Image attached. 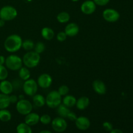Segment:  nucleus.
Returning a JSON list of instances; mask_svg holds the SVG:
<instances>
[{
	"instance_id": "obj_1",
	"label": "nucleus",
	"mask_w": 133,
	"mask_h": 133,
	"mask_svg": "<svg viewBox=\"0 0 133 133\" xmlns=\"http://www.w3.org/2000/svg\"><path fill=\"white\" fill-rule=\"evenodd\" d=\"M22 37L16 34L9 35L4 42V48L5 50L9 53H16L22 48Z\"/></svg>"
},
{
	"instance_id": "obj_2",
	"label": "nucleus",
	"mask_w": 133,
	"mask_h": 133,
	"mask_svg": "<svg viewBox=\"0 0 133 133\" xmlns=\"http://www.w3.org/2000/svg\"><path fill=\"white\" fill-rule=\"evenodd\" d=\"M40 55L35 51H27L22 58L23 64L28 68H33L36 67L40 62Z\"/></svg>"
},
{
	"instance_id": "obj_3",
	"label": "nucleus",
	"mask_w": 133,
	"mask_h": 133,
	"mask_svg": "<svg viewBox=\"0 0 133 133\" xmlns=\"http://www.w3.org/2000/svg\"><path fill=\"white\" fill-rule=\"evenodd\" d=\"M5 66L12 71H18L23 66L22 58L16 55H10L5 60Z\"/></svg>"
},
{
	"instance_id": "obj_4",
	"label": "nucleus",
	"mask_w": 133,
	"mask_h": 133,
	"mask_svg": "<svg viewBox=\"0 0 133 133\" xmlns=\"http://www.w3.org/2000/svg\"><path fill=\"white\" fill-rule=\"evenodd\" d=\"M62 103V96L56 90L49 92L45 97V104L51 109H57Z\"/></svg>"
},
{
	"instance_id": "obj_5",
	"label": "nucleus",
	"mask_w": 133,
	"mask_h": 133,
	"mask_svg": "<svg viewBox=\"0 0 133 133\" xmlns=\"http://www.w3.org/2000/svg\"><path fill=\"white\" fill-rule=\"evenodd\" d=\"M17 16L18 11L12 6L6 5L0 9V18L5 22L13 20L16 18Z\"/></svg>"
},
{
	"instance_id": "obj_6",
	"label": "nucleus",
	"mask_w": 133,
	"mask_h": 133,
	"mask_svg": "<svg viewBox=\"0 0 133 133\" xmlns=\"http://www.w3.org/2000/svg\"><path fill=\"white\" fill-rule=\"evenodd\" d=\"M16 104V110L21 115L25 116L32 112L33 105L29 100L23 99L19 100Z\"/></svg>"
},
{
	"instance_id": "obj_7",
	"label": "nucleus",
	"mask_w": 133,
	"mask_h": 133,
	"mask_svg": "<svg viewBox=\"0 0 133 133\" xmlns=\"http://www.w3.org/2000/svg\"><path fill=\"white\" fill-rule=\"evenodd\" d=\"M23 90L24 93L28 96H33L36 94L38 91V85L37 82L32 79H29L25 81L23 84Z\"/></svg>"
},
{
	"instance_id": "obj_8",
	"label": "nucleus",
	"mask_w": 133,
	"mask_h": 133,
	"mask_svg": "<svg viewBox=\"0 0 133 133\" xmlns=\"http://www.w3.org/2000/svg\"><path fill=\"white\" fill-rule=\"evenodd\" d=\"M51 127L55 131L57 132H63L67 129L68 124L65 118L57 117L51 121Z\"/></svg>"
},
{
	"instance_id": "obj_9",
	"label": "nucleus",
	"mask_w": 133,
	"mask_h": 133,
	"mask_svg": "<svg viewBox=\"0 0 133 133\" xmlns=\"http://www.w3.org/2000/svg\"><path fill=\"white\" fill-rule=\"evenodd\" d=\"M120 14L116 10L113 9H107L103 12V18L106 22L114 23L119 19Z\"/></svg>"
},
{
	"instance_id": "obj_10",
	"label": "nucleus",
	"mask_w": 133,
	"mask_h": 133,
	"mask_svg": "<svg viewBox=\"0 0 133 133\" xmlns=\"http://www.w3.org/2000/svg\"><path fill=\"white\" fill-rule=\"evenodd\" d=\"M96 6L97 5L92 0H87L82 3L81 10L86 15H90L96 11Z\"/></svg>"
},
{
	"instance_id": "obj_11",
	"label": "nucleus",
	"mask_w": 133,
	"mask_h": 133,
	"mask_svg": "<svg viewBox=\"0 0 133 133\" xmlns=\"http://www.w3.org/2000/svg\"><path fill=\"white\" fill-rule=\"evenodd\" d=\"M53 82L51 76L48 74H42L38 77L37 84L42 88H48Z\"/></svg>"
},
{
	"instance_id": "obj_12",
	"label": "nucleus",
	"mask_w": 133,
	"mask_h": 133,
	"mask_svg": "<svg viewBox=\"0 0 133 133\" xmlns=\"http://www.w3.org/2000/svg\"><path fill=\"white\" fill-rule=\"evenodd\" d=\"M75 125L81 131H86L90 126V121L86 116H79L75 121Z\"/></svg>"
},
{
	"instance_id": "obj_13",
	"label": "nucleus",
	"mask_w": 133,
	"mask_h": 133,
	"mask_svg": "<svg viewBox=\"0 0 133 133\" xmlns=\"http://www.w3.org/2000/svg\"><path fill=\"white\" fill-rule=\"evenodd\" d=\"M92 88L94 92L99 95H104L107 92V87L105 83L99 79H96L93 82Z\"/></svg>"
},
{
	"instance_id": "obj_14",
	"label": "nucleus",
	"mask_w": 133,
	"mask_h": 133,
	"mask_svg": "<svg viewBox=\"0 0 133 133\" xmlns=\"http://www.w3.org/2000/svg\"><path fill=\"white\" fill-rule=\"evenodd\" d=\"M64 32L67 36L74 37L77 35L79 32V27L77 23H70L65 27Z\"/></svg>"
},
{
	"instance_id": "obj_15",
	"label": "nucleus",
	"mask_w": 133,
	"mask_h": 133,
	"mask_svg": "<svg viewBox=\"0 0 133 133\" xmlns=\"http://www.w3.org/2000/svg\"><path fill=\"white\" fill-rule=\"evenodd\" d=\"M14 90V87L11 82L7 80L1 81L0 82V92L1 93L6 95L11 94Z\"/></svg>"
},
{
	"instance_id": "obj_16",
	"label": "nucleus",
	"mask_w": 133,
	"mask_h": 133,
	"mask_svg": "<svg viewBox=\"0 0 133 133\" xmlns=\"http://www.w3.org/2000/svg\"><path fill=\"white\" fill-rule=\"evenodd\" d=\"M40 122V116L35 112H30L25 115V123L29 126H33L37 124Z\"/></svg>"
},
{
	"instance_id": "obj_17",
	"label": "nucleus",
	"mask_w": 133,
	"mask_h": 133,
	"mask_svg": "<svg viewBox=\"0 0 133 133\" xmlns=\"http://www.w3.org/2000/svg\"><path fill=\"white\" fill-rule=\"evenodd\" d=\"M90 105V99L87 96H82L77 99L75 106L78 110H85Z\"/></svg>"
},
{
	"instance_id": "obj_18",
	"label": "nucleus",
	"mask_w": 133,
	"mask_h": 133,
	"mask_svg": "<svg viewBox=\"0 0 133 133\" xmlns=\"http://www.w3.org/2000/svg\"><path fill=\"white\" fill-rule=\"evenodd\" d=\"M32 103L37 108L42 107L45 105V98L42 95L36 94L32 96Z\"/></svg>"
},
{
	"instance_id": "obj_19",
	"label": "nucleus",
	"mask_w": 133,
	"mask_h": 133,
	"mask_svg": "<svg viewBox=\"0 0 133 133\" xmlns=\"http://www.w3.org/2000/svg\"><path fill=\"white\" fill-rule=\"evenodd\" d=\"M41 35L45 40H51L54 38L55 32L50 27H45L41 30Z\"/></svg>"
},
{
	"instance_id": "obj_20",
	"label": "nucleus",
	"mask_w": 133,
	"mask_h": 133,
	"mask_svg": "<svg viewBox=\"0 0 133 133\" xmlns=\"http://www.w3.org/2000/svg\"><path fill=\"white\" fill-rule=\"evenodd\" d=\"M62 101L63 105H64L65 106L68 108H71L75 106V104H76L77 99L74 96L66 95V96H64V97Z\"/></svg>"
},
{
	"instance_id": "obj_21",
	"label": "nucleus",
	"mask_w": 133,
	"mask_h": 133,
	"mask_svg": "<svg viewBox=\"0 0 133 133\" xmlns=\"http://www.w3.org/2000/svg\"><path fill=\"white\" fill-rule=\"evenodd\" d=\"M10 105L9 95L0 93V110L7 109Z\"/></svg>"
},
{
	"instance_id": "obj_22",
	"label": "nucleus",
	"mask_w": 133,
	"mask_h": 133,
	"mask_svg": "<svg viewBox=\"0 0 133 133\" xmlns=\"http://www.w3.org/2000/svg\"><path fill=\"white\" fill-rule=\"evenodd\" d=\"M18 75H19V78L23 81H27L30 79L31 77V72L28 68L23 67L22 66L19 70H18Z\"/></svg>"
},
{
	"instance_id": "obj_23",
	"label": "nucleus",
	"mask_w": 133,
	"mask_h": 133,
	"mask_svg": "<svg viewBox=\"0 0 133 133\" xmlns=\"http://www.w3.org/2000/svg\"><path fill=\"white\" fill-rule=\"evenodd\" d=\"M17 133H32L31 126L27 125V123H21L18 125L16 127Z\"/></svg>"
},
{
	"instance_id": "obj_24",
	"label": "nucleus",
	"mask_w": 133,
	"mask_h": 133,
	"mask_svg": "<svg viewBox=\"0 0 133 133\" xmlns=\"http://www.w3.org/2000/svg\"><path fill=\"white\" fill-rule=\"evenodd\" d=\"M57 109V113H58V114L59 115V116L62 117V118H66L68 113L71 111V110H70V108L67 107L65 106L64 105H63V104L62 103H61Z\"/></svg>"
},
{
	"instance_id": "obj_25",
	"label": "nucleus",
	"mask_w": 133,
	"mask_h": 133,
	"mask_svg": "<svg viewBox=\"0 0 133 133\" xmlns=\"http://www.w3.org/2000/svg\"><path fill=\"white\" fill-rule=\"evenodd\" d=\"M12 114L6 109L0 110V121L3 122H8L11 119Z\"/></svg>"
},
{
	"instance_id": "obj_26",
	"label": "nucleus",
	"mask_w": 133,
	"mask_h": 133,
	"mask_svg": "<svg viewBox=\"0 0 133 133\" xmlns=\"http://www.w3.org/2000/svg\"><path fill=\"white\" fill-rule=\"evenodd\" d=\"M57 19L59 23H66L70 19V15L67 12H61L57 16Z\"/></svg>"
},
{
	"instance_id": "obj_27",
	"label": "nucleus",
	"mask_w": 133,
	"mask_h": 133,
	"mask_svg": "<svg viewBox=\"0 0 133 133\" xmlns=\"http://www.w3.org/2000/svg\"><path fill=\"white\" fill-rule=\"evenodd\" d=\"M34 47H35V43L32 40L27 39L25 41L22 42V48H23L25 50L27 51H29L33 49Z\"/></svg>"
},
{
	"instance_id": "obj_28",
	"label": "nucleus",
	"mask_w": 133,
	"mask_h": 133,
	"mask_svg": "<svg viewBox=\"0 0 133 133\" xmlns=\"http://www.w3.org/2000/svg\"><path fill=\"white\" fill-rule=\"evenodd\" d=\"M45 45L42 42H38L36 43V44H35V47H34V51H35L36 53L40 54V53H42L43 52L45 51Z\"/></svg>"
},
{
	"instance_id": "obj_29",
	"label": "nucleus",
	"mask_w": 133,
	"mask_h": 133,
	"mask_svg": "<svg viewBox=\"0 0 133 133\" xmlns=\"http://www.w3.org/2000/svg\"><path fill=\"white\" fill-rule=\"evenodd\" d=\"M9 75L7 68L4 65H0V81H3L7 78Z\"/></svg>"
},
{
	"instance_id": "obj_30",
	"label": "nucleus",
	"mask_w": 133,
	"mask_h": 133,
	"mask_svg": "<svg viewBox=\"0 0 133 133\" xmlns=\"http://www.w3.org/2000/svg\"><path fill=\"white\" fill-rule=\"evenodd\" d=\"M51 118L49 114H43L40 116V122L43 125H48L51 123Z\"/></svg>"
},
{
	"instance_id": "obj_31",
	"label": "nucleus",
	"mask_w": 133,
	"mask_h": 133,
	"mask_svg": "<svg viewBox=\"0 0 133 133\" xmlns=\"http://www.w3.org/2000/svg\"><path fill=\"white\" fill-rule=\"evenodd\" d=\"M57 92H58L61 96H65L66 95L68 94L69 92H70V89H69L68 87L66 85H62L58 88Z\"/></svg>"
},
{
	"instance_id": "obj_32",
	"label": "nucleus",
	"mask_w": 133,
	"mask_h": 133,
	"mask_svg": "<svg viewBox=\"0 0 133 133\" xmlns=\"http://www.w3.org/2000/svg\"><path fill=\"white\" fill-rule=\"evenodd\" d=\"M66 38H67V35L65 33L64 31H61L57 35V39L60 42H64L66 40Z\"/></svg>"
},
{
	"instance_id": "obj_33",
	"label": "nucleus",
	"mask_w": 133,
	"mask_h": 133,
	"mask_svg": "<svg viewBox=\"0 0 133 133\" xmlns=\"http://www.w3.org/2000/svg\"><path fill=\"white\" fill-rule=\"evenodd\" d=\"M103 127L106 131L110 132L113 129V125L109 122H105L103 123Z\"/></svg>"
},
{
	"instance_id": "obj_34",
	"label": "nucleus",
	"mask_w": 133,
	"mask_h": 133,
	"mask_svg": "<svg viewBox=\"0 0 133 133\" xmlns=\"http://www.w3.org/2000/svg\"><path fill=\"white\" fill-rule=\"evenodd\" d=\"M98 6H105L109 3L110 0H92Z\"/></svg>"
},
{
	"instance_id": "obj_35",
	"label": "nucleus",
	"mask_w": 133,
	"mask_h": 133,
	"mask_svg": "<svg viewBox=\"0 0 133 133\" xmlns=\"http://www.w3.org/2000/svg\"><path fill=\"white\" fill-rule=\"evenodd\" d=\"M77 116L76 114L72 111H70V112L68 113V114L67 117H66V118H68L69 120L74 121V122H75V119H77Z\"/></svg>"
},
{
	"instance_id": "obj_36",
	"label": "nucleus",
	"mask_w": 133,
	"mask_h": 133,
	"mask_svg": "<svg viewBox=\"0 0 133 133\" xmlns=\"http://www.w3.org/2000/svg\"><path fill=\"white\" fill-rule=\"evenodd\" d=\"M9 100H10V104L16 103L18 101V97L16 95H11V96H9Z\"/></svg>"
},
{
	"instance_id": "obj_37",
	"label": "nucleus",
	"mask_w": 133,
	"mask_h": 133,
	"mask_svg": "<svg viewBox=\"0 0 133 133\" xmlns=\"http://www.w3.org/2000/svg\"><path fill=\"white\" fill-rule=\"evenodd\" d=\"M5 60H6V58H5L4 56L0 55V65H4V64H5Z\"/></svg>"
},
{
	"instance_id": "obj_38",
	"label": "nucleus",
	"mask_w": 133,
	"mask_h": 133,
	"mask_svg": "<svg viewBox=\"0 0 133 133\" xmlns=\"http://www.w3.org/2000/svg\"><path fill=\"white\" fill-rule=\"evenodd\" d=\"M110 133H123V132L122 130L118 129H113L110 131Z\"/></svg>"
},
{
	"instance_id": "obj_39",
	"label": "nucleus",
	"mask_w": 133,
	"mask_h": 133,
	"mask_svg": "<svg viewBox=\"0 0 133 133\" xmlns=\"http://www.w3.org/2000/svg\"><path fill=\"white\" fill-rule=\"evenodd\" d=\"M5 21H4L3 19L0 18V27H3V26L5 25Z\"/></svg>"
},
{
	"instance_id": "obj_40",
	"label": "nucleus",
	"mask_w": 133,
	"mask_h": 133,
	"mask_svg": "<svg viewBox=\"0 0 133 133\" xmlns=\"http://www.w3.org/2000/svg\"><path fill=\"white\" fill-rule=\"evenodd\" d=\"M39 133H52L51 131H48V130H43V131H40Z\"/></svg>"
},
{
	"instance_id": "obj_41",
	"label": "nucleus",
	"mask_w": 133,
	"mask_h": 133,
	"mask_svg": "<svg viewBox=\"0 0 133 133\" xmlns=\"http://www.w3.org/2000/svg\"><path fill=\"white\" fill-rule=\"evenodd\" d=\"M18 98H19V100H20V99H24V98H23V96H22V95H20V96H19Z\"/></svg>"
},
{
	"instance_id": "obj_42",
	"label": "nucleus",
	"mask_w": 133,
	"mask_h": 133,
	"mask_svg": "<svg viewBox=\"0 0 133 133\" xmlns=\"http://www.w3.org/2000/svg\"><path fill=\"white\" fill-rule=\"evenodd\" d=\"M72 1H74V2H77V1H79V0H71Z\"/></svg>"
},
{
	"instance_id": "obj_43",
	"label": "nucleus",
	"mask_w": 133,
	"mask_h": 133,
	"mask_svg": "<svg viewBox=\"0 0 133 133\" xmlns=\"http://www.w3.org/2000/svg\"><path fill=\"white\" fill-rule=\"evenodd\" d=\"M61 133H62V132H61Z\"/></svg>"
}]
</instances>
